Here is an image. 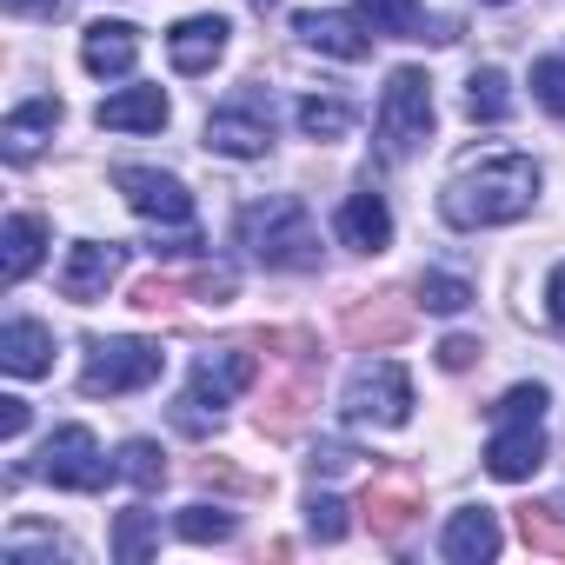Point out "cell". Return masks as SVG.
<instances>
[{
    "instance_id": "6da1fadb",
    "label": "cell",
    "mask_w": 565,
    "mask_h": 565,
    "mask_svg": "<svg viewBox=\"0 0 565 565\" xmlns=\"http://www.w3.org/2000/svg\"><path fill=\"white\" fill-rule=\"evenodd\" d=\"M539 200V167L525 153H499V160H479L466 173L446 180L439 193V213L459 226V233H479V226H512L525 220Z\"/></svg>"
},
{
    "instance_id": "7a4b0ae2",
    "label": "cell",
    "mask_w": 565,
    "mask_h": 565,
    "mask_svg": "<svg viewBox=\"0 0 565 565\" xmlns=\"http://www.w3.org/2000/svg\"><path fill=\"white\" fill-rule=\"evenodd\" d=\"M239 239L273 273H313L320 266V226H313V213L294 193H273V200L246 206L239 213Z\"/></svg>"
},
{
    "instance_id": "3957f363",
    "label": "cell",
    "mask_w": 565,
    "mask_h": 565,
    "mask_svg": "<svg viewBox=\"0 0 565 565\" xmlns=\"http://www.w3.org/2000/svg\"><path fill=\"white\" fill-rule=\"evenodd\" d=\"M253 373H259V360H253V353H239V347H233V353H206V360L193 366V386L173 399V426H180V433H193V439H200V433H213V426H220V413L253 386Z\"/></svg>"
},
{
    "instance_id": "277c9868",
    "label": "cell",
    "mask_w": 565,
    "mask_h": 565,
    "mask_svg": "<svg viewBox=\"0 0 565 565\" xmlns=\"http://www.w3.org/2000/svg\"><path fill=\"white\" fill-rule=\"evenodd\" d=\"M160 366H167V353L153 340H94L87 347V366H81V393L87 399H120V393L153 386Z\"/></svg>"
},
{
    "instance_id": "5b68a950",
    "label": "cell",
    "mask_w": 565,
    "mask_h": 565,
    "mask_svg": "<svg viewBox=\"0 0 565 565\" xmlns=\"http://www.w3.org/2000/svg\"><path fill=\"white\" fill-rule=\"evenodd\" d=\"M380 140L386 153H413L433 140V81L419 67H399L380 94Z\"/></svg>"
},
{
    "instance_id": "8992f818",
    "label": "cell",
    "mask_w": 565,
    "mask_h": 565,
    "mask_svg": "<svg viewBox=\"0 0 565 565\" xmlns=\"http://www.w3.org/2000/svg\"><path fill=\"white\" fill-rule=\"evenodd\" d=\"M347 419L360 426H406L413 419V380L399 360H373L347 380Z\"/></svg>"
},
{
    "instance_id": "52a82bcc",
    "label": "cell",
    "mask_w": 565,
    "mask_h": 565,
    "mask_svg": "<svg viewBox=\"0 0 565 565\" xmlns=\"http://www.w3.org/2000/svg\"><path fill=\"white\" fill-rule=\"evenodd\" d=\"M41 479L61 486V492H100L114 479V459L100 452V439L87 426H61L47 446H41Z\"/></svg>"
},
{
    "instance_id": "ba28073f",
    "label": "cell",
    "mask_w": 565,
    "mask_h": 565,
    "mask_svg": "<svg viewBox=\"0 0 565 565\" xmlns=\"http://www.w3.org/2000/svg\"><path fill=\"white\" fill-rule=\"evenodd\" d=\"M206 147L226 153V160H259L273 147V114L259 107V94H239L233 107H213L206 114Z\"/></svg>"
},
{
    "instance_id": "9c48e42d",
    "label": "cell",
    "mask_w": 565,
    "mask_h": 565,
    "mask_svg": "<svg viewBox=\"0 0 565 565\" xmlns=\"http://www.w3.org/2000/svg\"><path fill=\"white\" fill-rule=\"evenodd\" d=\"M114 186L127 193V206L153 226H186L193 220V193L173 180V173H153V167H114Z\"/></svg>"
},
{
    "instance_id": "30bf717a",
    "label": "cell",
    "mask_w": 565,
    "mask_h": 565,
    "mask_svg": "<svg viewBox=\"0 0 565 565\" xmlns=\"http://www.w3.org/2000/svg\"><path fill=\"white\" fill-rule=\"evenodd\" d=\"M120 279V246H100V239H81L74 253H67V266H61V300H74V307H94L107 287Z\"/></svg>"
},
{
    "instance_id": "8fae6325",
    "label": "cell",
    "mask_w": 565,
    "mask_h": 565,
    "mask_svg": "<svg viewBox=\"0 0 565 565\" xmlns=\"http://www.w3.org/2000/svg\"><path fill=\"white\" fill-rule=\"evenodd\" d=\"M545 466V433H539V419H505L499 433H492V446H486V472L492 479H532Z\"/></svg>"
},
{
    "instance_id": "7c38bea8",
    "label": "cell",
    "mask_w": 565,
    "mask_h": 565,
    "mask_svg": "<svg viewBox=\"0 0 565 565\" xmlns=\"http://www.w3.org/2000/svg\"><path fill=\"white\" fill-rule=\"evenodd\" d=\"M226 21L220 14H193V21H180L173 34H167V61L180 67V74H206L220 54H226Z\"/></svg>"
},
{
    "instance_id": "4fadbf2b",
    "label": "cell",
    "mask_w": 565,
    "mask_h": 565,
    "mask_svg": "<svg viewBox=\"0 0 565 565\" xmlns=\"http://www.w3.org/2000/svg\"><path fill=\"white\" fill-rule=\"evenodd\" d=\"M406 333H413V307H406L399 294L360 300V307L347 313V340H353V347H393V340H406Z\"/></svg>"
},
{
    "instance_id": "5bb4252c",
    "label": "cell",
    "mask_w": 565,
    "mask_h": 565,
    "mask_svg": "<svg viewBox=\"0 0 565 565\" xmlns=\"http://www.w3.org/2000/svg\"><path fill=\"white\" fill-rule=\"evenodd\" d=\"M81 61H87V74H134V61H140V34L127 28V21H94L87 34H81Z\"/></svg>"
},
{
    "instance_id": "9a60e30c",
    "label": "cell",
    "mask_w": 565,
    "mask_h": 565,
    "mask_svg": "<svg viewBox=\"0 0 565 565\" xmlns=\"http://www.w3.org/2000/svg\"><path fill=\"white\" fill-rule=\"evenodd\" d=\"M313 393H320V373H313V366L294 373L287 386H273L266 406H259V433H266V439H294L300 419H307V406H313Z\"/></svg>"
},
{
    "instance_id": "2e32d148",
    "label": "cell",
    "mask_w": 565,
    "mask_h": 565,
    "mask_svg": "<svg viewBox=\"0 0 565 565\" xmlns=\"http://www.w3.org/2000/svg\"><path fill=\"white\" fill-rule=\"evenodd\" d=\"M439 552H446L452 565H486V558H499V519H492L486 505H472V512H452V525H446Z\"/></svg>"
},
{
    "instance_id": "e0dca14e",
    "label": "cell",
    "mask_w": 565,
    "mask_h": 565,
    "mask_svg": "<svg viewBox=\"0 0 565 565\" xmlns=\"http://www.w3.org/2000/svg\"><path fill=\"white\" fill-rule=\"evenodd\" d=\"M54 127H61V100H28L0 120V147H8V160H34L54 140Z\"/></svg>"
},
{
    "instance_id": "ac0fdd59",
    "label": "cell",
    "mask_w": 565,
    "mask_h": 565,
    "mask_svg": "<svg viewBox=\"0 0 565 565\" xmlns=\"http://www.w3.org/2000/svg\"><path fill=\"white\" fill-rule=\"evenodd\" d=\"M0 366L34 380V373H54V333L34 327V320H8L0 327Z\"/></svg>"
},
{
    "instance_id": "d6986e66",
    "label": "cell",
    "mask_w": 565,
    "mask_h": 565,
    "mask_svg": "<svg viewBox=\"0 0 565 565\" xmlns=\"http://www.w3.org/2000/svg\"><path fill=\"white\" fill-rule=\"evenodd\" d=\"M340 239H347L353 253H386V246H393V213H386V200H380V193H353V200L340 206Z\"/></svg>"
},
{
    "instance_id": "ffe728a7",
    "label": "cell",
    "mask_w": 565,
    "mask_h": 565,
    "mask_svg": "<svg viewBox=\"0 0 565 565\" xmlns=\"http://www.w3.org/2000/svg\"><path fill=\"white\" fill-rule=\"evenodd\" d=\"M41 246H47V226L34 213H14L8 226H0V279L8 287H21V279L41 266Z\"/></svg>"
},
{
    "instance_id": "44dd1931",
    "label": "cell",
    "mask_w": 565,
    "mask_h": 565,
    "mask_svg": "<svg viewBox=\"0 0 565 565\" xmlns=\"http://www.w3.org/2000/svg\"><path fill=\"white\" fill-rule=\"evenodd\" d=\"M100 127H114V134H153V127H167V94L160 87H127V94L100 100Z\"/></svg>"
},
{
    "instance_id": "7402d4cb",
    "label": "cell",
    "mask_w": 565,
    "mask_h": 565,
    "mask_svg": "<svg viewBox=\"0 0 565 565\" xmlns=\"http://www.w3.org/2000/svg\"><path fill=\"white\" fill-rule=\"evenodd\" d=\"M294 28H300L307 47H320V54H333V61H366V47H373L347 14H294Z\"/></svg>"
},
{
    "instance_id": "603a6c76",
    "label": "cell",
    "mask_w": 565,
    "mask_h": 565,
    "mask_svg": "<svg viewBox=\"0 0 565 565\" xmlns=\"http://www.w3.org/2000/svg\"><path fill=\"white\" fill-rule=\"evenodd\" d=\"M114 479H127V486H140V492H160V486H167V452H160L153 439H127V446L114 452Z\"/></svg>"
},
{
    "instance_id": "cb8c5ba5",
    "label": "cell",
    "mask_w": 565,
    "mask_h": 565,
    "mask_svg": "<svg viewBox=\"0 0 565 565\" xmlns=\"http://www.w3.org/2000/svg\"><path fill=\"white\" fill-rule=\"evenodd\" d=\"M153 545H160V512H147V505H127V512L114 519V558H120V565H140Z\"/></svg>"
},
{
    "instance_id": "d4e9b609",
    "label": "cell",
    "mask_w": 565,
    "mask_h": 565,
    "mask_svg": "<svg viewBox=\"0 0 565 565\" xmlns=\"http://www.w3.org/2000/svg\"><path fill=\"white\" fill-rule=\"evenodd\" d=\"M360 21L373 28V34H386V41H426L419 28V0H360Z\"/></svg>"
},
{
    "instance_id": "484cf974",
    "label": "cell",
    "mask_w": 565,
    "mask_h": 565,
    "mask_svg": "<svg viewBox=\"0 0 565 565\" xmlns=\"http://www.w3.org/2000/svg\"><path fill=\"white\" fill-rule=\"evenodd\" d=\"M413 512H419V492H413V486H373V492H366V519H373V532H386V539H399V532L413 525Z\"/></svg>"
},
{
    "instance_id": "4316f807",
    "label": "cell",
    "mask_w": 565,
    "mask_h": 565,
    "mask_svg": "<svg viewBox=\"0 0 565 565\" xmlns=\"http://www.w3.org/2000/svg\"><path fill=\"white\" fill-rule=\"evenodd\" d=\"M466 114H472V120H505V114H512V81H505L499 67H479V74L466 81Z\"/></svg>"
},
{
    "instance_id": "83f0119b",
    "label": "cell",
    "mask_w": 565,
    "mask_h": 565,
    "mask_svg": "<svg viewBox=\"0 0 565 565\" xmlns=\"http://www.w3.org/2000/svg\"><path fill=\"white\" fill-rule=\"evenodd\" d=\"M294 120H300V134H307V140H347V127H353V107H347V100H327V94H313V100H300V107H294Z\"/></svg>"
},
{
    "instance_id": "f1b7e54d",
    "label": "cell",
    "mask_w": 565,
    "mask_h": 565,
    "mask_svg": "<svg viewBox=\"0 0 565 565\" xmlns=\"http://www.w3.org/2000/svg\"><path fill=\"white\" fill-rule=\"evenodd\" d=\"M519 539H525L532 552L565 558V519H558V505H519Z\"/></svg>"
},
{
    "instance_id": "f546056e",
    "label": "cell",
    "mask_w": 565,
    "mask_h": 565,
    "mask_svg": "<svg viewBox=\"0 0 565 565\" xmlns=\"http://www.w3.org/2000/svg\"><path fill=\"white\" fill-rule=\"evenodd\" d=\"M173 532H180L186 545H220V539H233V512H220V505H186V512L173 519Z\"/></svg>"
},
{
    "instance_id": "4dcf8cb0",
    "label": "cell",
    "mask_w": 565,
    "mask_h": 565,
    "mask_svg": "<svg viewBox=\"0 0 565 565\" xmlns=\"http://www.w3.org/2000/svg\"><path fill=\"white\" fill-rule=\"evenodd\" d=\"M419 300H426V313H466L472 307V287H466V279H452V273H426L419 279Z\"/></svg>"
},
{
    "instance_id": "1f68e13d",
    "label": "cell",
    "mask_w": 565,
    "mask_h": 565,
    "mask_svg": "<svg viewBox=\"0 0 565 565\" xmlns=\"http://www.w3.org/2000/svg\"><path fill=\"white\" fill-rule=\"evenodd\" d=\"M307 525H313V539L333 545V539H347V505H340L333 492H313V499H307Z\"/></svg>"
},
{
    "instance_id": "d6a6232c",
    "label": "cell",
    "mask_w": 565,
    "mask_h": 565,
    "mask_svg": "<svg viewBox=\"0 0 565 565\" xmlns=\"http://www.w3.org/2000/svg\"><path fill=\"white\" fill-rule=\"evenodd\" d=\"M532 94H539L545 114L565 120V61H532Z\"/></svg>"
},
{
    "instance_id": "836d02e7",
    "label": "cell",
    "mask_w": 565,
    "mask_h": 565,
    "mask_svg": "<svg viewBox=\"0 0 565 565\" xmlns=\"http://www.w3.org/2000/svg\"><path fill=\"white\" fill-rule=\"evenodd\" d=\"M186 294L226 307V300H233V273H226V266H200V273H186Z\"/></svg>"
},
{
    "instance_id": "e575fe53",
    "label": "cell",
    "mask_w": 565,
    "mask_h": 565,
    "mask_svg": "<svg viewBox=\"0 0 565 565\" xmlns=\"http://www.w3.org/2000/svg\"><path fill=\"white\" fill-rule=\"evenodd\" d=\"M545 413V386H512L499 399V419H539Z\"/></svg>"
},
{
    "instance_id": "d590c367",
    "label": "cell",
    "mask_w": 565,
    "mask_h": 565,
    "mask_svg": "<svg viewBox=\"0 0 565 565\" xmlns=\"http://www.w3.org/2000/svg\"><path fill=\"white\" fill-rule=\"evenodd\" d=\"M134 307H140V313H173V307H180V287H167V279H140V287H134Z\"/></svg>"
},
{
    "instance_id": "8d00e7d4",
    "label": "cell",
    "mask_w": 565,
    "mask_h": 565,
    "mask_svg": "<svg viewBox=\"0 0 565 565\" xmlns=\"http://www.w3.org/2000/svg\"><path fill=\"white\" fill-rule=\"evenodd\" d=\"M200 479H206V486H220V492H259V479H246V472H233V466H220V459H206V466H200Z\"/></svg>"
},
{
    "instance_id": "74e56055",
    "label": "cell",
    "mask_w": 565,
    "mask_h": 565,
    "mask_svg": "<svg viewBox=\"0 0 565 565\" xmlns=\"http://www.w3.org/2000/svg\"><path fill=\"white\" fill-rule=\"evenodd\" d=\"M472 360H479V340H466V333H452V340L439 347V366H446V373H466Z\"/></svg>"
},
{
    "instance_id": "f35d334b",
    "label": "cell",
    "mask_w": 565,
    "mask_h": 565,
    "mask_svg": "<svg viewBox=\"0 0 565 565\" xmlns=\"http://www.w3.org/2000/svg\"><path fill=\"white\" fill-rule=\"evenodd\" d=\"M28 419H34V413H28V399H14V393L0 399V439H21V433H28Z\"/></svg>"
},
{
    "instance_id": "ab89813d",
    "label": "cell",
    "mask_w": 565,
    "mask_h": 565,
    "mask_svg": "<svg viewBox=\"0 0 565 565\" xmlns=\"http://www.w3.org/2000/svg\"><path fill=\"white\" fill-rule=\"evenodd\" d=\"M353 459H360V452H353V446H340V439H327V446H320V452H313V472H347V466H353Z\"/></svg>"
},
{
    "instance_id": "60d3db41",
    "label": "cell",
    "mask_w": 565,
    "mask_h": 565,
    "mask_svg": "<svg viewBox=\"0 0 565 565\" xmlns=\"http://www.w3.org/2000/svg\"><path fill=\"white\" fill-rule=\"evenodd\" d=\"M545 300H552V320L565 327V266H552V287H545Z\"/></svg>"
},
{
    "instance_id": "b9f144b4",
    "label": "cell",
    "mask_w": 565,
    "mask_h": 565,
    "mask_svg": "<svg viewBox=\"0 0 565 565\" xmlns=\"http://www.w3.org/2000/svg\"><path fill=\"white\" fill-rule=\"evenodd\" d=\"M8 8H14V14H54L61 0H8Z\"/></svg>"
},
{
    "instance_id": "7bdbcfd3",
    "label": "cell",
    "mask_w": 565,
    "mask_h": 565,
    "mask_svg": "<svg viewBox=\"0 0 565 565\" xmlns=\"http://www.w3.org/2000/svg\"><path fill=\"white\" fill-rule=\"evenodd\" d=\"M492 8H505V0H492Z\"/></svg>"
}]
</instances>
